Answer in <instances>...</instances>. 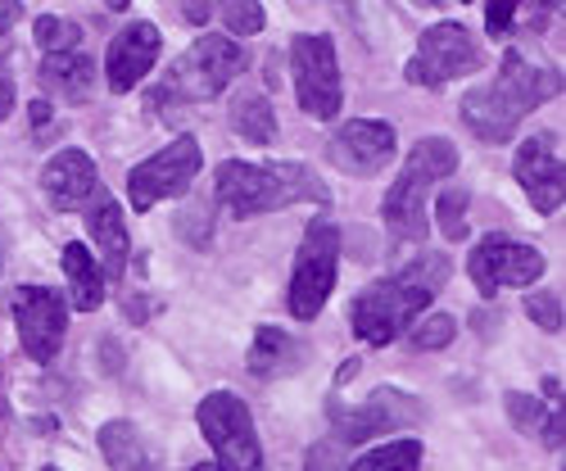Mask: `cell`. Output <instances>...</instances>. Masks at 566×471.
Wrapping results in <instances>:
<instances>
[{"label": "cell", "instance_id": "1", "mask_svg": "<svg viewBox=\"0 0 566 471\" xmlns=\"http://www.w3.org/2000/svg\"><path fill=\"white\" fill-rule=\"evenodd\" d=\"M449 281V259L444 254H421L408 268L371 281L354 300V336L367 345H390L399 341L412 317L427 308Z\"/></svg>", "mask_w": 566, "mask_h": 471}, {"label": "cell", "instance_id": "2", "mask_svg": "<svg viewBox=\"0 0 566 471\" xmlns=\"http://www.w3.org/2000/svg\"><path fill=\"white\" fill-rule=\"evenodd\" d=\"M557 91H562L557 69H535L531 60H522V51H507L490 86L467 91L462 123L481 140H490V146H503V140H512V132L522 127V118L535 114L544 101H553Z\"/></svg>", "mask_w": 566, "mask_h": 471}, {"label": "cell", "instance_id": "3", "mask_svg": "<svg viewBox=\"0 0 566 471\" xmlns=\"http://www.w3.org/2000/svg\"><path fill=\"white\" fill-rule=\"evenodd\" d=\"M213 191L231 218H254L272 209H291L300 200L326 205L332 191L308 164H245V159H227L218 164Z\"/></svg>", "mask_w": 566, "mask_h": 471}, {"label": "cell", "instance_id": "4", "mask_svg": "<svg viewBox=\"0 0 566 471\" xmlns=\"http://www.w3.org/2000/svg\"><path fill=\"white\" fill-rule=\"evenodd\" d=\"M453 168H458V146L449 136H421L408 150L395 186L386 191V205H381V218L399 241H421V236H427V196L436 181L453 177Z\"/></svg>", "mask_w": 566, "mask_h": 471}, {"label": "cell", "instance_id": "5", "mask_svg": "<svg viewBox=\"0 0 566 471\" xmlns=\"http://www.w3.org/2000/svg\"><path fill=\"white\" fill-rule=\"evenodd\" d=\"M245 69H250V51H241V45H235L231 36H200L191 51H186V55L168 69L155 105H159V109H172V105L213 101L218 91H227Z\"/></svg>", "mask_w": 566, "mask_h": 471}, {"label": "cell", "instance_id": "6", "mask_svg": "<svg viewBox=\"0 0 566 471\" xmlns=\"http://www.w3.org/2000/svg\"><path fill=\"white\" fill-rule=\"evenodd\" d=\"M200 431L209 440V449L218 453V471H268L263 462V444L254 431V417L250 404L231 390H213L200 399Z\"/></svg>", "mask_w": 566, "mask_h": 471}, {"label": "cell", "instance_id": "7", "mask_svg": "<svg viewBox=\"0 0 566 471\" xmlns=\"http://www.w3.org/2000/svg\"><path fill=\"white\" fill-rule=\"evenodd\" d=\"M291 73H295V101L308 118H336L345 105V82H340V60L336 41L322 32H300L291 41Z\"/></svg>", "mask_w": 566, "mask_h": 471}, {"label": "cell", "instance_id": "8", "mask_svg": "<svg viewBox=\"0 0 566 471\" xmlns=\"http://www.w3.org/2000/svg\"><path fill=\"white\" fill-rule=\"evenodd\" d=\"M336 268H340V227L317 218L304 231V245L295 254V276H291V313L300 322H313L326 300L336 291Z\"/></svg>", "mask_w": 566, "mask_h": 471}, {"label": "cell", "instance_id": "9", "mask_svg": "<svg viewBox=\"0 0 566 471\" xmlns=\"http://www.w3.org/2000/svg\"><path fill=\"white\" fill-rule=\"evenodd\" d=\"M196 172H200V140L186 132V136L168 140L159 155H150L146 164H136L127 172V200H132L136 213H146L159 200H172V196L191 191Z\"/></svg>", "mask_w": 566, "mask_h": 471}, {"label": "cell", "instance_id": "10", "mask_svg": "<svg viewBox=\"0 0 566 471\" xmlns=\"http://www.w3.org/2000/svg\"><path fill=\"white\" fill-rule=\"evenodd\" d=\"M481 64H485L481 45H476V36H471L462 23H436V28L421 32L417 55L408 60L403 77L412 86H444L453 77L476 73Z\"/></svg>", "mask_w": 566, "mask_h": 471}, {"label": "cell", "instance_id": "11", "mask_svg": "<svg viewBox=\"0 0 566 471\" xmlns=\"http://www.w3.org/2000/svg\"><path fill=\"white\" fill-rule=\"evenodd\" d=\"M10 313H14V332H19L23 354L32 363H55L60 345H64V332H69L64 295L51 291V286H19L14 300H10Z\"/></svg>", "mask_w": 566, "mask_h": 471}, {"label": "cell", "instance_id": "12", "mask_svg": "<svg viewBox=\"0 0 566 471\" xmlns=\"http://www.w3.org/2000/svg\"><path fill=\"white\" fill-rule=\"evenodd\" d=\"M467 272L476 281V291L485 300H494L507 286H531V281L544 276V254L535 245H516L507 236H485V241L471 250Z\"/></svg>", "mask_w": 566, "mask_h": 471}, {"label": "cell", "instance_id": "13", "mask_svg": "<svg viewBox=\"0 0 566 471\" xmlns=\"http://www.w3.org/2000/svg\"><path fill=\"white\" fill-rule=\"evenodd\" d=\"M326 155L349 177H376L395 159V127L386 118H349L336 127Z\"/></svg>", "mask_w": 566, "mask_h": 471}, {"label": "cell", "instance_id": "14", "mask_svg": "<svg viewBox=\"0 0 566 471\" xmlns=\"http://www.w3.org/2000/svg\"><path fill=\"white\" fill-rule=\"evenodd\" d=\"M417 412H421V404H417L412 395H403V390H395V386H381L376 395H367L363 404H354V408H345V412L336 417V431H340L336 444H367V440L386 436V431L408 427Z\"/></svg>", "mask_w": 566, "mask_h": 471}, {"label": "cell", "instance_id": "15", "mask_svg": "<svg viewBox=\"0 0 566 471\" xmlns=\"http://www.w3.org/2000/svg\"><path fill=\"white\" fill-rule=\"evenodd\" d=\"M522 191L531 196V205L539 213H557L562 209V196H566V172H562V159L553 155V140L548 136H531L522 150H516V164H512Z\"/></svg>", "mask_w": 566, "mask_h": 471}, {"label": "cell", "instance_id": "16", "mask_svg": "<svg viewBox=\"0 0 566 471\" xmlns=\"http://www.w3.org/2000/svg\"><path fill=\"white\" fill-rule=\"evenodd\" d=\"M159 28L155 23H127L114 41H109V55H105V77L114 91H132L140 77H146L159 64Z\"/></svg>", "mask_w": 566, "mask_h": 471}, {"label": "cell", "instance_id": "17", "mask_svg": "<svg viewBox=\"0 0 566 471\" xmlns=\"http://www.w3.org/2000/svg\"><path fill=\"white\" fill-rule=\"evenodd\" d=\"M96 186H101L96 159H91L86 150H60L51 164H45V172H41V191H45V200H51L60 213L86 209V200L96 196Z\"/></svg>", "mask_w": 566, "mask_h": 471}, {"label": "cell", "instance_id": "18", "mask_svg": "<svg viewBox=\"0 0 566 471\" xmlns=\"http://www.w3.org/2000/svg\"><path fill=\"white\" fill-rule=\"evenodd\" d=\"M86 231L96 236V245L105 254V276H118L123 281V268H127V254H132V241H127V222H123V205L96 186V196L86 200Z\"/></svg>", "mask_w": 566, "mask_h": 471}, {"label": "cell", "instance_id": "19", "mask_svg": "<svg viewBox=\"0 0 566 471\" xmlns=\"http://www.w3.org/2000/svg\"><path fill=\"white\" fill-rule=\"evenodd\" d=\"M101 453L109 471H164V453L140 436V427H132L123 417L101 427Z\"/></svg>", "mask_w": 566, "mask_h": 471}, {"label": "cell", "instance_id": "20", "mask_svg": "<svg viewBox=\"0 0 566 471\" xmlns=\"http://www.w3.org/2000/svg\"><path fill=\"white\" fill-rule=\"evenodd\" d=\"M41 86L51 91V96L69 101V105H82L91 96V86H96V60L82 55V51H69V55H45L41 69H36Z\"/></svg>", "mask_w": 566, "mask_h": 471}, {"label": "cell", "instance_id": "21", "mask_svg": "<svg viewBox=\"0 0 566 471\" xmlns=\"http://www.w3.org/2000/svg\"><path fill=\"white\" fill-rule=\"evenodd\" d=\"M245 363H250L254 376H286V371L308 363V349L291 332H281V326H259V336H254Z\"/></svg>", "mask_w": 566, "mask_h": 471}, {"label": "cell", "instance_id": "22", "mask_svg": "<svg viewBox=\"0 0 566 471\" xmlns=\"http://www.w3.org/2000/svg\"><path fill=\"white\" fill-rule=\"evenodd\" d=\"M64 276H69V300H73V308L91 313V308L105 304V272L96 268V259L86 254L82 241H73V245L64 250Z\"/></svg>", "mask_w": 566, "mask_h": 471}, {"label": "cell", "instance_id": "23", "mask_svg": "<svg viewBox=\"0 0 566 471\" xmlns=\"http://www.w3.org/2000/svg\"><path fill=\"white\" fill-rule=\"evenodd\" d=\"M231 127L241 132L250 146H268L276 136V114H272V101L263 91H241V96L231 101Z\"/></svg>", "mask_w": 566, "mask_h": 471}, {"label": "cell", "instance_id": "24", "mask_svg": "<svg viewBox=\"0 0 566 471\" xmlns=\"http://www.w3.org/2000/svg\"><path fill=\"white\" fill-rule=\"evenodd\" d=\"M349 471H421V444H417V440L376 444V449L358 453Z\"/></svg>", "mask_w": 566, "mask_h": 471}, {"label": "cell", "instance_id": "25", "mask_svg": "<svg viewBox=\"0 0 566 471\" xmlns=\"http://www.w3.org/2000/svg\"><path fill=\"white\" fill-rule=\"evenodd\" d=\"M32 36H36V45L45 55H69V51H77V41H82V23L64 19V14H41L32 23Z\"/></svg>", "mask_w": 566, "mask_h": 471}, {"label": "cell", "instance_id": "26", "mask_svg": "<svg viewBox=\"0 0 566 471\" xmlns=\"http://www.w3.org/2000/svg\"><path fill=\"white\" fill-rule=\"evenodd\" d=\"M453 336H458V322H453L449 313H431L427 322H417V326H412V349L431 354V349L453 345Z\"/></svg>", "mask_w": 566, "mask_h": 471}, {"label": "cell", "instance_id": "27", "mask_svg": "<svg viewBox=\"0 0 566 471\" xmlns=\"http://www.w3.org/2000/svg\"><path fill=\"white\" fill-rule=\"evenodd\" d=\"M436 222L449 236V245L467 241V191H458V186H453V191H444L440 205H436Z\"/></svg>", "mask_w": 566, "mask_h": 471}, {"label": "cell", "instance_id": "28", "mask_svg": "<svg viewBox=\"0 0 566 471\" xmlns=\"http://www.w3.org/2000/svg\"><path fill=\"white\" fill-rule=\"evenodd\" d=\"M263 6H250V0H235V6H222V23L231 36H254L263 32Z\"/></svg>", "mask_w": 566, "mask_h": 471}, {"label": "cell", "instance_id": "29", "mask_svg": "<svg viewBox=\"0 0 566 471\" xmlns=\"http://www.w3.org/2000/svg\"><path fill=\"white\" fill-rule=\"evenodd\" d=\"M526 317L535 322V326H544V332H562V295H553V291H539V295H526Z\"/></svg>", "mask_w": 566, "mask_h": 471}, {"label": "cell", "instance_id": "30", "mask_svg": "<svg viewBox=\"0 0 566 471\" xmlns=\"http://www.w3.org/2000/svg\"><path fill=\"white\" fill-rule=\"evenodd\" d=\"M544 412H548V408H544L539 399H531V395H516V390L507 395V417H512L516 431H539V427H544Z\"/></svg>", "mask_w": 566, "mask_h": 471}, {"label": "cell", "instance_id": "31", "mask_svg": "<svg viewBox=\"0 0 566 471\" xmlns=\"http://www.w3.org/2000/svg\"><path fill=\"white\" fill-rule=\"evenodd\" d=\"M304 471H349V467H345V453H340L336 440H317L304 453Z\"/></svg>", "mask_w": 566, "mask_h": 471}, {"label": "cell", "instance_id": "32", "mask_svg": "<svg viewBox=\"0 0 566 471\" xmlns=\"http://www.w3.org/2000/svg\"><path fill=\"white\" fill-rule=\"evenodd\" d=\"M177 231H181V241L186 245H209V213L205 209H181V218H177Z\"/></svg>", "mask_w": 566, "mask_h": 471}, {"label": "cell", "instance_id": "33", "mask_svg": "<svg viewBox=\"0 0 566 471\" xmlns=\"http://www.w3.org/2000/svg\"><path fill=\"white\" fill-rule=\"evenodd\" d=\"M512 14H516V0H494V6L485 10V19H490V32H494V36H503V32L512 28Z\"/></svg>", "mask_w": 566, "mask_h": 471}, {"label": "cell", "instance_id": "34", "mask_svg": "<svg viewBox=\"0 0 566 471\" xmlns=\"http://www.w3.org/2000/svg\"><path fill=\"white\" fill-rule=\"evenodd\" d=\"M539 431H544V444H548V449H557V453H562V404H557V408H548V412H544V427H539Z\"/></svg>", "mask_w": 566, "mask_h": 471}, {"label": "cell", "instance_id": "35", "mask_svg": "<svg viewBox=\"0 0 566 471\" xmlns=\"http://www.w3.org/2000/svg\"><path fill=\"white\" fill-rule=\"evenodd\" d=\"M32 123H36V140H45V136L60 132V127H55V114H51V105H45V101L32 105Z\"/></svg>", "mask_w": 566, "mask_h": 471}, {"label": "cell", "instance_id": "36", "mask_svg": "<svg viewBox=\"0 0 566 471\" xmlns=\"http://www.w3.org/2000/svg\"><path fill=\"white\" fill-rule=\"evenodd\" d=\"M14 19H19V6H0V64H6V51H10Z\"/></svg>", "mask_w": 566, "mask_h": 471}, {"label": "cell", "instance_id": "37", "mask_svg": "<svg viewBox=\"0 0 566 471\" xmlns=\"http://www.w3.org/2000/svg\"><path fill=\"white\" fill-rule=\"evenodd\" d=\"M14 114V73L0 64V118H10Z\"/></svg>", "mask_w": 566, "mask_h": 471}, {"label": "cell", "instance_id": "38", "mask_svg": "<svg viewBox=\"0 0 566 471\" xmlns=\"http://www.w3.org/2000/svg\"><path fill=\"white\" fill-rule=\"evenodd\" d=\"M544 395L562 404V376H544Z\"/></svg>", "mask_w": 566, "mask_h": 471}, {"label": "cell", "instance_id": "39", "mask_svg": "<svg viewBox=\"0 0 566 471\" xmlns=\"http://www.w3.org/2000/svg\"><path fill=\"white\" fill-rule=\"evenodd\" d=\"M181 14H186V19H191V23H205L209 6H181Z\"/></svg>", "mask_w": 566, "mask_h": 471}, {"label": "cell", "instance_id": "40", "mask_svg": "<svg viewBox=\"0 0 566 471\" xmlns=\"http://www.w3.org/2000/svg\"><path fill=\"white\" fill-rule=\"evenodd\" d=\"M196 471H218V467H213V462H200V467H196Z\"/></svg>", "mask_w": 566, "mask_h": 471}, {"label": "cell", "instance_id": "41", "mask_svg": "<svg viewBox=\"0 0 566 471\" xmlns=\"http://www.w3.org/2000/svg\"><path fill=\"white\" fill-rule=\"evenodd\" d=\"M0 272H6V254H0Z\"/></svg>", "mask_w": 566, "mask_h": 471}, {"label": "cell", "instance_id": "42", "mask_svg": "<svg viewBox=\"0 0 566 471\" xmlns=\"http://www.w3.org/2000/svg\"><path fill=\"white\" fill-rule=\"evenodd\" d=\"M0 412H6V395H0Z\"/></svg>", "mask_w": 566, "mask_h": 471}, {"label": "cell", "instance_id": "43", "mask_svg": "<svg viewBox=\"0 0 566 471\" xmlns=\"http://www.w3.org/2000/svg\"><path fill=\"white\" fill-rule=\"evenodd\" d=\"M45 471H55V467H45Z\"/></svg>", "mask_w": 566, "mask_h": 471}]
</instances>
